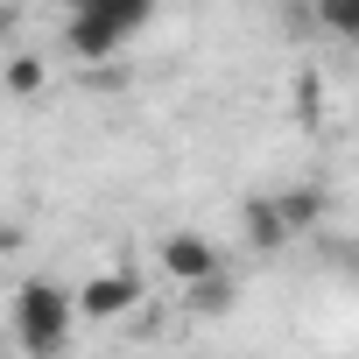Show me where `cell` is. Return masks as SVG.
Segmentation results:
<instances>
[{
    "mask_svg": "<svg viewBox=\"0 0 359 359\" xmlns=\"http://www.w3.org/2000/svg\"><path fill=\"white\" fill-rule=\"evenodd\" d=\"M15 22H22V15H15V8H0V36H8V29H15Z\"/></svg>",
    "mask_w": 359,
    "mask_h": 359,
    "instance_id": "obj_10",
    "label": "cell"
},
{
    "mask_svg": "<svg viewBox=\"0 0 359 359\" xmlns=\"http://www.w3.org/2000/svg\"><path fill=\"white\" fill-rule=\"evenodd\" d=\"M317 29H324V36H352V43H359V0H331V8H317Z\"/></svg>",
    "mask_w": 359,
    "mask_h": 359,
    "instance_id": "obj_9",
    "label": "cell"
},
{
    "mask_svg": "<svg viewBox=\"0 0 359 359\" xmlns=\"http://www.w3.org/2000/svg\"><path fill=\"white\" fill-rule=\"evenodd\" d=\"M155 15L141 8V0H78V8L64 15V50L78 64H99V57H120L127 36H141Z\"/></svg>",
    "mask_w": 359,
    "mask_h": 359,
    "instance_id": "obj_2",
    "label": "cell"
},
{
    "mask_svg": "<svg viewBox=\"0 0 359 359\" xmlns=\"http://www.w3.org/2000/svg\"><path fill=\"white\" fill-rule=\"evenodd\" d=\"M240 219H247V240H254V247H268V254H275V247H289V233L275 226L268 198H247V205H240Z\"/></svg>",
    "mask_w": 359,
    "mask_h": 359,
    "instance_id": "obj_7",
    "label": "cell"
},
{
    "mask_svg": "<svg viewBox=\"0 0 359 359\" xmlns=\"http://www.w3.org/2000/svg\"><path fill=\"white\" fill-rule=\"evenodd\" d=\"M0 85H8V99H43L50 92V64L43 57H8L0 64Z\"/></svg>",
    "mask_w": 359,
    "mask_h": 359,
    "instance_id": "obj_6",
    "label": "cell"
},
{
    "mask_svg": "<svg viewBox=\"0 0 359 359\" xmlns=\"http://www.w3.org/2000/svg\"><path fill=\"white\" fill-rule=\"evenodd\" d=\"M184 296H191L198 317H219V310H233V275H212V282H198V289H184Z\"/></svg>",
    "mask_w": 359,
    "mask_h": 359,
    "instance_id": "obj_8",
    "label": "cell"
},
{
    "mask_svg": "<svg viewBox=\"0 0 359 359\" xmlns=\"http://www.w3.org/2000/svg\"><path fill=\"white\" fill-rule=\"evenodd\" d=\"M71 331H78L71 282H57V275L15 282V296H8V338L22 345V359H64L71 352Z\"/></svg>",
    "mask_w": 359,
    "mask_h": 359,
    "instance_id": "obj_1",
    "label": "cell"
},
{
    "mask_svg": "<svg viewBox=\"0 0 359 359\" xmlns=\"http://www.w3.org/2000/svg\"><path fill=\"white\" fill-rule=\"evenodd\" d=\"M268 212H275V226L289 240H303V233H317L331 219V191L324 184H289V191H268Z\"/></svg>",
    "mask_w": 359,
    "mask_h": 359,
    "instance_id": "obj_5",
    "label": "cell"
},
{
    "mask_svg": "<svg viewBox=\"0 0 359 359\" xmlns=\"http://www.w3.org/2000/svg\"><path fill=\"white\" fill-rule=\"evenodd\" d=\"M71 303H78L85 324H127L148 303V282H141V268H99L71 289Z\"/></svg>",
    "mask_w": 359,
    "mask_h": 359,
    "instance_id": "obj_4",
    "label": "cell"
},
{
    "mask_svg": "<svg viewBox=\"0 0 359 359\" xmlns=\"http://www.w3.org/2000/svg\"><path fill=\"white\" fill-rule=\"evenodd\" d=\"M155 275H162L169 289H198V282L226 275V254H219L212 233H198V226H169V233L155 240Z\"/></svg>",
    "mask_w": 359,
    "mask_h": 359,
    "instance_id": "obj_3",
    "label": "cell"
}]
</instances>
